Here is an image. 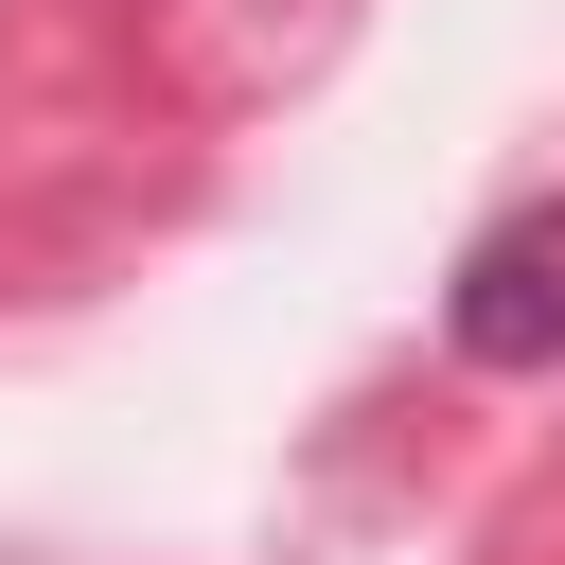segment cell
Returning <instances> with one entry per match:
<instances>
[{
	"label": "cell",
	"instance_id": "cell-1",
	"mask_svg": "<svg viewBox=\"0 0 565 565\" xmlns=\"http://www.w3.org/2000/svg\"><path fill=\"white\" fill-rule=\"evenodd\" d=\"M441 335H459V371H565V194H530L459 247Z\"/></svg>",
	"mask_w": 565,
	"mask_h": 565
}]
</instances>
